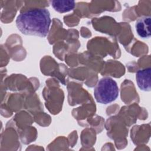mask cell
<instances>
[{"label": "cell", "instance_id": "6da1fadb", "mask_svg": "<svg viewBox=\"0 0 151 151\" xmlns=\"http://www.w3.org/2000/svg\"><path fill=\"white\" fill-rule=\"evenodd\" d=\"M51 23L50 13L46 8H34L21 12L16 19L19 31L27 35L45 37Z\"/></svg>", "mask_w": 151, "mask_h": 151}, {"label": "cell", "instance_id": "7a4b0ae2", "mask_svg": "<svg viewBox=\"0 0 151 151\" xmlns=\"http://www.w3.org/2000/svg\"><path fill=\"white\" fill-rule=\"evenodd\" d=\"M117 83L111 78L103 77L98 81L94 90L96 100L101 104H107L114 101L119 96Z\"/></svg>", "mask_w": 151, "mask_h": 151}, {"label": "cell", "instance_id": "3957f363", "mask_svg": "<svg viewBox=\"0 0 151 151\" xmlns=\"http://www.w3.org/2000/svg\"><path fill=\"white\" fill-rule=\"evenodd\" d=\"M151 68L150 67L140 70L136 73V81L138 87L142 91L151 90Z\"/></svg>", "mask_w": 151, "mask_h": 151}, {"label": "cell", "instance_id": "277c9868", "mask_svg": "<svg viewBox=\"0 0 151 151\" xmlns=\"http://www.w3.org/2000/svg\"><path fill=\"white\" fill-rule=\"evenodd\" d=\"M150 24L151 18L150 16L139 18L136 22L135 28L137 35L142 38L150 37Z\"/></svg>", "mask_w": 151, "mask_h": 151}, {"label": "cell", "instance_id": "5b68a950", "mask_svg": "<svg viewBox=\"0 0 151 151\" xmlns=\"http://www.w3.org/2000/svg\"><path fill=\"white\" fill-rule=\"evenodd\" d=\"M51 4L54 10L60 13H64L73 10L76 6V2L70 0H54L51 1Z\"/></svg>", "mask_w": 151, "mask_h": 151}]
</instances>
